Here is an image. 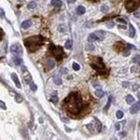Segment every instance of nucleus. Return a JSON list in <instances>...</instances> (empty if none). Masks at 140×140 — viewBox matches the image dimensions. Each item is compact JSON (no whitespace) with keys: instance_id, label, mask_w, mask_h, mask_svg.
I'll return each instance as SVG.
<instances>
[{"instance_id":"nucleus-19","label":"nucleus","mask_w":140,"mask_h":140,"mask_svg":"<svg viewBox=\"0 0 140 140\" xmlns=\"http://www.w3.org/2000/svg\"><path fill=\"white\" fill-rule=\"evenodd\" d=\"M100 11L102 13H107L108 11H109V6H107V4H103V6H100Z\"/></svg>"},{"instance_id":"nucleus-41","label":"nucleus","mask_w":140,"mask_h":140,"mask_svg":"<svg viewBox=\"0 0 140 140\" xmlns=\"http://www.w3.org/2000/svg\"><path fill=\"white\" fill-rule=\"evenodd\" d=\"M120 128H121V124H118H118H115V129L116 130H120Z\"/></svg>"},{"instance_id":"nucleus-35","label":"nucleus","mask_w":140,"mask_h":140,"mask_svg":"<svg viewBox=\"0 0 140 140\" xmlns=\"http://www.w3.org/2000/svg\"><path fill=\"white\" fill-rule=\"evenodd\" d=\"M3 16H4V10L0 8V17H3Z\"/></svg>"},{"instance_id":"nucleus-10","label":"nucleus","mask_w":140,"mask_h":140,"mask_svg":"<svg viewBox=\"0 0 140 140\" xmlns=\"http://www.w3.org/2000/svg\"><path fill=\"white\" fill-rule=\"evenodd\" d=\"M13 62H14V64L17 65V66H21V65L23 64L22 58L19 57V56H17V55H14V57H13Z\"/></svg>"},{"instance_id":"nucleus-18","label":"nucleus","mask_w":140,"mask_h":140,"mask_svg":"<svg viewBox=\"0 0 140 140\" xmlns=\"http://www.w3.org/2000/svg\"><path fill=\"white\" fill-rule=\"evenodd\" d=\"M37 8V3L34 1H30L29 3H28V9H30V10H34V9Z\"/></svg>"},{"instance_id":"nucleus-26","label":"nucleus","mask_w":140,"mask_h":140,"mask_svg":"<svg viewBox=\"0 0 140 140\" xmlns=\"http://www.w3.org/2000/svg\"><path fill=\"white\" fill-rule=\"evenodd\" d=\"M30 88H31V90H32V92H36V90H37V88H38V87H37V85H36V84H34V83H32V82H31V83H30Z\"/></svg>"},{"instance_id":"nucleus-17","label":"nucleus","mask_w":140,"mask_h":140,"mask_svg":"<svg viewBox=\"0 0 140 140\" xmlns=\"http://www.w3.org/2000/svg\"><path fill=\"white\" fill-rule=\"evenodd\" d=\"M95 95H96L97 97H99V98H100V97H102L103 95H105V92H103L102 90H96V92H95Z\"/></svg>"},{"instance_id":"nucleus-40","label":"nucleus","mask_w":140,"mask_h":140,"mask_svg":"<svg viewBox=\"0 0 140 140\" xmlns=\"http://www.w3.org/2000/svg\"><path fill=\"white\" fill-rule=\"evenodd\" d=\"M129 53H130L129 51H124V52H123V55H124V56H128Z\"/></svg>"},{"instance_id":"nucleus-37","label":"nucleus","mask_w":140,"mask_h":140,"mask_svg":"<svg viewBox=\"0 0 140 140\" xmlns=\"http://www.w3.org/2000/svg\"><path fill=\"white\" fill-rule=\"evenodd\" d=\"M123 87H129V83L128 82H123Z\"/></svg>"},{"instance_id":"nucleus-11","label":"nucleus","mask_w":140,"mask_h":140,"mask_svg":"<svg viewBox=\"0 0 140 140\" xmlns=\"http://www.w3.org/2000/svg\"><path fill=\"white\" fill-rule=\"evenodd\" d=\"M85 13V8L83 6H79L77 8V14L78 15H83Z\"/></svg>"},{"instance_id":"nucleus-33","label":"nucleus","mask_w":140,"mask_h":140,"mask_svg":"<svg viewBox=\"0 0 140 140\" xmlns=\"http://www.w3.org/2000/svg\"><path fill=\"white\" fill-rule=\"evenodd\" d=\"M54 65H55V64H54V62L50 60V62H49V69H52V68H53V67H54Z\"/></svg>"},{"instance_id":"nucleus-36","label":"nucleus","mask_w":140,"mask_h":140,"mask_svg":"<svg viewBox=\"0 0 140 140\" xmlns=\"http://www.w3.org/2000/svg\"><path fill=\"white\" fill-rule=\"evenodd\" d=\"M137 69H138V67L137 66H133L131 67V72H136V71H137Z\"/></svg>"},{"instance_id":"nucleus-21","label":"nucleus","mask_w":140,"mask_h":140,"mask_svg":"<svg viewBox=\"0 0 140 140\" xmlns=\"http://www.w3.org/2000/svg\"><path fill=\"white\" fill-rule=\"evenodd\" d=\"M86 50L87 51H93V50L95 49V46H94V44H92V43H88V44H86Z\"/></svg>"},{"instance_id":"nucleus-29","label":"nucleus","mask_w":140,"mask_h":140,"mask_svg":"<svg viewBox=\"0 0 140 140\" xmlns=\"http://www.w3.org/2000/svg\"><path fill=\"white\" fill-rule=\"evenodd\" d=\"M0 109H3V110H6V103L2 102V101H0Z\"/></svg>"},{"instance_id":"nucleus-42","label":"nucleus","mask_w":140,"mask_h":140,"mask_svg":"<svg viewBox=\"0 0 140 140\" xmlns=\"http://www.w3.org/2000/svg\"><path fill=\"white\" fill-rule=\"evenodd\" d=\"M75 1H77V0H67L68 3H73V2H75Z\"/></svg>"},{"instance_id":"nucleus-9","label":"nucleus","mask_w":140,"mask_h":140,"mask_svg":"<svg viewBox=\"0 0 140 140\" xmlns=\"http://www.w3.org/2000/svg\"><path fill=\"white\" fill-rule=\"evenodd\" d=\"M22 28L23 29H28V28L31 26V21H29V19H26V21H24L23 23H22Z\"/></svg>"},{"instance_id":"nucleus-39","label":"nucleus","mask_w":140,"mask_h":140,"mask_svg":"<svg viewBox=\"0 0 140 140\" xmlns=\"http://www.w3.org/2000/svg\"><path fill=\"white\" fill-rule=\"evenodd\" d=\"M134 15H135V17H137V18H139V17H140V11H138V12H136Z\"/></svg>"},{"instance_id":"nucleus-27","label":"nucleus","mask_w":140,"mask_h":140,"mask_svg":"<svg viewBox=\"0 0 140 140\" xmlns=\"http://www.w3.org/2000/svg\"><path fill=\"white\" fill-rule=\"evenodd\" d=\"M110 105H111V97H110V98H109V100H108V103H107V105H106V107H105V111H107V110L109 109Z\"/></svg>"},{"instance_id":"nucleus-38","label":"nucleus","mask_w":140,"mask_h":140,"mask_svg":"<svg viewBox=\"0 0 140 140\" xmlns=\"http://www.w3.org/2000/svg\"><path fill=\"white\" fill-rule=\"evenodd\" d=\"M126 135H127V134H126V131H122V133L120 134V137H121V138H124Z\"/></svg>"},{"instance_id":"nucleus-12","label":"nucleus","mask_w":140,"mask_h":140,"mask_svg":"<svg viewBox=\"0 0 140 140\" xmlns=\"http://www.w3.org/2000/svg\"><path fill=\"white\" fill-rule=\"evenodd\" d=\"M51 4L53 6H56V8H60L62 3V0H52Z\"/></svg>"},{"instance_id":"nucleus-20","label":"nucleus","mask_w":140,"mask_h":140,"mask_svg":"<svg viewBox=\"0 0 140 140\" xmlns=\"http://www.w3.org/2000/svg\"><path fill=\"white\" fill-rule=\"evenodd\" d=\"M24 80H25V82H26V83L30 84V83H31V75L27 74V75H26L25 78H24Z\"/></svg>"},{"instance_id":"nucleus-3","label":"nucleus","mask_w":140,"mask_h":140,"mask_svg":"<svg viewBox=\"0 0 140 140\" xmlns=\"http://www.w3.org/2000/svg\"><path fill=\"white\" fill-rule=\"evenodd\" d=\"M140 6V0H126L125 1V8L128 12H133Z\"/></svg>"},{"instance_id":"nucleus-16","label":"nucleus","mask_w":140,"mask_h":140,"mask_svg":"<svg viewBox=\"0 0 140 140\" xmlns=\"http://www.w3.org/2000/svg\"><path fill=\"white\" fill-rule=\"evenodd\" d=\"M95 123H96V130L97 131H101V128H102V127H101V123L99 122L97 118H95Z\"/></svg>"},{"instance_id":"nucleus-5","label":"nucleus","mask_w":140,"mask_h":140,"mask_svg":"<svg viewBox=\"0 0 140 140\" xmlns=\"http://www.w3.org/2000/svg\"><path fill=\"white\" fill-rule=\"evenodd\" d=\"M53 54L55 55V57L57 59H62V56H64V51H62V47L57 46V47H54L53 49Z\"/></svg>"},{"instance_id":"nucleus-15","label":"nucleus","mask_w":140,"mask_h":140,"mask_svg":"<svg viewBox=\"0 0 140 140\" xmlns=\"http://www.w3.org/2000/svg\"><path fill=\"white\" fill-rule=\"evenodd\" d=\"M135 34H136V30L134 28L133 25H129V37L130 38H134L135 37Z\"/></svg>"},{"instance_id":"nucleus-14","label":"nucleus","mask_w":140,"mask_h":140,"mask_svg":"<svg viewBox=\"0 0 140 140\" xmlns=\"http://www.w3.org/2000/svg\"><path fill=\"white\" fill-rule=\"evenodd\" d=\"M65 47H66L67 50L72 49V40H71V39H68V40L66 41V43H65Z\"/></svg>"},{"instance_id":"nucleus-2","label":"nucleus","mask_w":140,"mask_h":140,"mask_svg":"<svg viewBox=\"0 0 140 140\" xmlns=\"http://www.w3.org/2000/svg\"><path fill=\"white\" fill-rule=\"evenodd\" d=\"M41 42H42L41 37L34 36V37H30V38L26 39V40H25V45L28 47V50H29V51L32 52V51H36V50L40 46Z\"/></svg>"},{"instance_id":"nucleus-13","label":"nucleus","mask_w":140,"mask_h":140,"mask_svg":"<svg viewBox=\"0 0 140 140\" xmlns=\"http://www.w3.org/2000/svg\"><path fill=\"white\" fill-rule=\"evenodd\" d=\"M126 102L127 103H129V105H133L134 102H135V98H134L133 96H131V95H127L126 96Z\"/></svg>"},{"instance_id":"nucleus-30","label":"nucleus","mask_w":140,"mask_h":140,"mask_svg":"<svg viewBox=\"0 0 140 140\" xmlns=\"http://www.w3.org/2000/svg\"><path fill=\"white\" fill-rule=\"evenodd\" d=\"M131 88H133V90H134V92H136V90H139V85H138V84H134V85H133V87H131Z\"/></svg>"},{"instance_id":"nucleus-23","label":"nucleus","mask_w":140,"mask_h":140,"mask_svg":"<svg viewBox=\"0 0 140 140\" xmlns=\"http://www.w3.org/2000/svg\"><path fill=\"white\" fill-rule=\"evenodd\" d=\"M54 82H55V84H57V85H60V84H62V79L58 77H55L54 78Z\"/></svg>"},{"instance_id":"nucleus-43","label":"nucleus","mask_w":140,"mask_h":140,"mask_svg":"<svg viewBox=\"0 0 140 140\" xmlns=\"http://www.w3.org/2000/svg\"><path fill=\"white\" fill-rule=\"evenodd\" d=\"M2 36H3V31H2V29L0 28V39L2 38Z\"/></svg>"},{"instance_id":"nucleus-8","label":"nucleus","mask_w":140,"mask_h":140,"mask_svg":"<svg viewBox=\"0 0 140 140\" xmlns=\"http://www.w3.org/2000/svg\"><path fill=\"white\" fill-rule=\"evenodd\" d=\"M11 78H12V80L14 81L16 87L17 88H21V83H19V80H18V78H17L16 73H12V74H11Z\"/></svg>"},{"instance_id":"nucleus-22","label":"nucleus","mask_w":140,"mask_h":140,"mask_svg":"<svg viewBox=\"0 0 140 140\" xmlns=\"http://www.w3.org/2000/svg\"><path fill=\"white\" fill-rule=\"evenodd\" d=\"M51 101H52V102H53V103H55V105H56V103L58 102V97L56 96V95L52 96V97H51Z\"/></svg>"},{"instance_id":"nucleus-32","label":"nucleus","mask_w":140,"mask_h":140,"mask_svg":"<svg viewBox=\"0 0 140 140\" xmlns=\"http://www.w3.org/2000/svg\"><path fill=\"white\" fill-rule=\"evenodd\" d=\"M116 22H118V23H122V24H126V21H125L124 18H118Z\"/></svg>"},{"instance_id":"nucleus-7","label":"nucleus","mask_w":140,"mask_h":140,"mask_svg":"<svg viewBox=\"0 0 140 140\" xmlns=\"http://www.w3.org/2000/svg\"><path fill=\"white\" fill-rule=\"evenodd\" d=\"M87 40H88V42H94V41H99V40H101V39L99 38V36L96 34V32H93V34H88Z\"/></svg>"},{"instance_id":"nucleus-25","label":"nucleus","mask_w":140,"mask_h":140,"mask_svg":"<svg viewBox=\"0 0 140 140\" xmlns=\"http://www.w3.org/2000/svg\"><path fill=\"white\" fill-rule=\"evenodd\" d=\"M123 115H124L123 111H121V110L116 111V118H123Z\"/></svg>"},{"instance_id":"nucleus-1","label":"nucleus","mask_w":140,"mask_h":140,"mask_svg":"<svg viewBox=\"0 0 140 140\" xmlns=\"http://www.w3.org/2000/svg\"><path fill=\"white\" fill-rule=\"evenodd\" d=\"M66 105L68 107V110L73 114L79 113V111L82 108V101L81 98L79 97V95L77 93L71 94L68 98L66 99Z\"/></svg>"},{"instance_id":"nucleus-24","label":"nucleus","mask_w":140,"mask_h":140,"mask_svg":"<svg viewBox=\"0 0 140 140\" xmlns=\"http://www.w3.org/2000/svg\"><path fill=\"white\" fill-rule=\"evenodd\" d=\"M72 68L74 69L75 71H79L80 70V65L77 64V62H72Z\"/></svg>"},{"instance_id":"nucleus-4","label":"nucleus","mask_w":140,"mask_h":140,"mask_svg":"<svg viewBox=\"0 0 140 140\" xmlns=\"http://www.w3.org/2000/svg\"><path fill=\"white\" fill-rule=\"evenodd\" d=\"M10 51H11V53L14 54V55H17V56L23 55V49H22V46L18 43H14V44L11 45Z\"/></svg>"},{"instance_id":"nucleus-6","label":"nucleus","mask_w":140,"mask_h":140,"mask_svg":"<svg viewBox=\"0 0 140 140\" xmlns=\"http://www.w3.org/2000/svg\"><path fill=\"white\" fill-rule=\"evenodd\" d=\"M129 111H130L131 114H136L138 111H140V100L138 101V102H136L135 105L133 103V106L130 107V110H129Z\"/></svg>"},{"instance_id":"nucleus-28","label":"nucleus","mask_w":140,"mask_h":140,"mask_svg":"<svg viewBox=\"0 0 140 140\" xmlns=\"http://www.w3.org/2000/svg\"><path fill=\"white\" fill-rule=\"evenodd\" d=\"M87 128H88V130H90V133H95V129H94V127H93L92 124H88L87 125Z\"/></svg>"},{"instance_id":"nucleus-34","label":"nucleus","mask_w":140,"mask_h":140,"mask_svg":"<svg viewBox=\"0 0 140 140\" xmlns=\"http://www.w3.org/2000/svg\"><path fill=\"white\" fill-rule=\"evenodd\" d=\"M107 26H108L109 28H112V27L114 26V23H113V22H109V23L107 24Z\"/></svg>"},{"instance_id":"nucleus-31","label":"nucleus","mask_w":140,"mask_h":140,"mask_svg":"<svg viewBox=\"0 0 140 140\" xmlns=\"http://www.w3.org/2000/svg\"><path fill=\"white\" fill-rule=\"evenodd\" d=\"M139 60H140L139 56H135V57L133 58V62H136V64H137V62H139Z\"/></svg>"}]
</instances>
